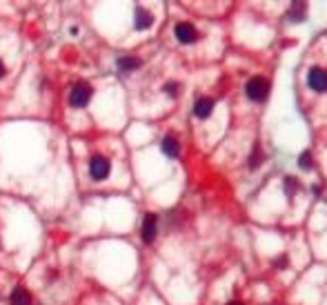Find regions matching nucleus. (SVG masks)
Masks as SVG:
<instances>
[{
    "label": "nucleus",
    "mask_w": 327,
    "mask_h": 305,
    "mask_svg": "<svg viewBox=\"0 0 327 305\" xmlns=\"http://www.w3.org/2000/svg\"><path fill=\"white\" fill-rule=\"evenodd\" d=\"M165 94H169V96H176L178 94V83H167V85H165Z\"/></svg>",
    "instance_id": "nucleus-16"
},
{
    "label": "nucleus",
    "mask_w": 327,
    "mask_h": 305,
    "mask_svg": "<svg viewBox=\"0 0 327 305\" xmlns=\"http://www.w3.org/2000/svg\"><path fill=\"white\" fill-rule=\"evenodd\" d=\"M305 14H307V5L305 3H298V5H292V9H289V20H305Z\"/></svg>",
    "instance_id": "nucleus-12"
},
{
    "label": "nucleus",
    "mask_w": 327,
    "mask_h": 305,
    "mask_svg": "<svg viewBox=\"0 0 327 305\" xmlns=\"http://www.w3.org/2000/svg\"><path fill=\"white\" fill-rule=\"evenodd\" d=\"M154 22V16L149 11H145L143 7L136 9V29H149Z\"/></svg>",
    "instance_id": "nucleus-10"
},
{
    "label": "nucleus",
    "mask_w": 327,
    "mask_h": 305,
    "mask_svg": "<svg viewBox=\"0 0 327 305\" xmlns=\"http://www.w3.org/2000/svg\"><path fill=\"white\" fill-rule=\"evenodd\" d=\"M298 190H300V183L296 181L294 176H287V179H285V194H287V196L292 198V196H294V194L298 192Z\"/></svg>",
    "instance_id": "nucleus-13"
},
{
    "label": "nucleus",
    "mask_w": 327,
    "mask_h": 305,
    "mask_svg": "<svg viewBox=\"0 0 327 305\" xmlns=\"http://www.w3.org/2000/svg\"><path fill=\"white\" fill-rule=\"evenodd\" d=\"M91 98V87L87 83H78V85H73L71 91H69V105L71 107H85L89 103Z\"/></svg>",
    "instance_id": "nucleus-2"
},
{
    "label": "nucleus",
    "mask_w": 327,
    "mask_h": 305,
    "mask_svg": "<svg viewBox=\"0 0 327 305\" xmlns=\"http://www.w3.org/2000/svg\"><path fill=\"white\" fill-rule=\"evenodd\" d=\"M212 112H214V100H212V98L203 96V98L196 100V105H194V114L198 116V118H207V116H212Z\"/></svg>",
    "instance_id": "nucleus-7"
},
{
    "label": "nucleus",
    "mask_w": 327,
    "mask_h": 305,
    "mask_svg": "<svg viewBox=\"0 0 327 305\" xmlns=\"http://www.w3.org/2000/svg\"><path fill=\"white\" fill-rule=\"evenodd\" d=\"M160 149H163V154L169 156V158H176L178 154H181V145H178L176 136H165L163 143H160Z\"/></svg>",
    "instance_id": "nucleus-8"
},
{
    "label": "nucleus",
    "mask_w": 327,
    "mask_h": 305,
    "mask_svg": "<svg viewBox=\"0 0 327 305\" xmlns=\"http://www.w3.org/2000/svg\"><path fill=\"white\" fill-rule=\"evenodd\" d=\"M140 234H143V241L145 243H154L158 234V218L156 214H147L143 218V230H140Z\"/></svg>",
    "instance_id": "nucleus-6"
},
{
    "label": "nucleus",
    "mask_w": 327,
    "mask_h": 305,
    "mask_svg": "<svg viewBox=\"0 0 327 305\" xmlns=\"http://www.w3.org/2000/svg\"><path fill=\"white\" fill-rule=\"evenodd\" d=\"M298 165H300V169H312V154L310 151H303V154H300Z\"/></svg>",
    "instance_id": "nucleus-14"
},
{
    "label": "nucleus",
    "mask_w": 327,
    "mask_h": 305,
    "mask_svg": "<svg viewBox=\"0 0 327 305\" xmlns=\"http://www.w3.org/2000/svg\"><path fill=\"white\" fill-rule=\"evenodd\" d=\"M9 301H11V305H32V296H29V292L24 288H16L11 292Z\"/></svg>",
    "instance_id": "nucleus-11"
},
{
    "label": "nucleus",
    "mask_w": 327,
    "mask_h": 305,
    "mask_svg": "<svg viewBox=\"0 0 327 305\" xmlns=\"http://www.w3.org/2000/svg\"><path fill=\"white\" fill-rule=\"evenodd\" d=\"M287 263H289L287 256H279V259H274V267H276V270H285Z\"/></svg>",
    "instance_id": "nucleus-15"
},
{
    "label": "nucleus",
    "mask_w": 327,
    "mask_h": 305,
    "mask_svg": "<svg viewBox=\"0 0 327 305\" xmlns=\"http://www.w3.org/2000/svg\"><path fill=\"white\" fill-rule=\"evenodd\" d=\"M227 305H240V303H236V301H232V303H227Z\"/></svg>",
    "instance_id": "nucleus-19"
},
{
    "label": "nucleus",
    "mask_w": 327,
    "mask_h": 305,
    "mask_svg": "<svg viewBox=\"0 0 327 305\" xmlns=\"http://www.w3.org/2000/svg\"><path fill=\"white\" fill-rule=\"evenodd\" d=\"M245 91H247V98H249V100L261 103V100L267 98V94H269V81H265V78L256 76V78H251V81L247 83Z\"/></svg>",
    "instance_id": "nucleus-1"
},
{
    "label": "nucleus",
    "mask_w": 327,
    "mask_h": 305,
    "mask_svg": "<svg viewBox=\"0 0 327 305\" xmlns=\"http://www.w3.org/2000/svg\"><path fill=\"white\" fill-rule=\"evenodd\" d=\"M118 69L122 71V74H129V71H134V69H138L140 67V58H136V56H122L118 58Z\"/></svg>",
    "instance_id": "nucleus-9"
},
{
    "label": "nucleus",
    "mask_w": 327,
    "mask_h": 305,
    "mask_svg": "<svg viewBox=\"0 0 327 305\" xmlns=\"http://www.w3.org/2000/svg\"><path fill=\"white\" fill-rule=\"evenodd\" d=\"M5 74H7V69H5V63H3V60H0V78H3Z\"/></svg>",
    "instance_id": "nucleus-18"
},
{
    "label": "nucleus",
    "mask_w": 327,
    "mask_h": 305,
    "mask_svg": "<svg viewBox=\"0 0 327 305\" xmlns=\"http://www.w3.org/2000/svg\"><path fill=\"white\" fill-rule=\"evenodd\" d=\"M307 85L314 91H327V71L320 69V67H312L307 71Z\"/></svg>",
    "instance_id": "nucleus-5"
},
{
    "label": "nucleus",
    "mask_w": 327,
    "mask_h": 305,
    "mask_svg": "<svg viewBox=\"0 0 327 305\" xmlns=\"http://www.w3.org/2000/svg\"><path fill=\"white\" fill-rule=\"evenodd\" d=\"M261 161H263V151H261V154H258V149H256V151H254V154H251V161H249V167H251V169H254V167H256V165H258V163H261Z\"/></svg>",
    "instance_id": "nucleus-17"
},
{
    "label": "nucleus",
    "mask_w": 327,
    "mask_h": 305,
    "mask_svg": "<svg viewBox=\"0 0 327 305\" xmlns=\"http://www.w3.org/2000/svg\"><path fill=\"white\" fill-rule=\"evenodd\" d=\"M109 172H112V163H109L105 156H94L89 161V174H91V179L94 181L107 179Z\"/></svg>",
    "instance_id": "nucleus-3"
},
{
    "label": "nucleus",
    "mask_w": 327,
    "mask_h": 305,
    "mask_svg": "<svg viewBox=\"0 0 327 305\" xmlns=\"http://www.w3.org/2000/svg\"><path fill=\"white\" fill-rule=\"evenodd\" d=\"M174 34H176L178 42H183V45H192V42L198 40V29L192 22H178L174 27Z\"/></svg>",
    "instance_id": "nucleus-4"
}]
</instances>
